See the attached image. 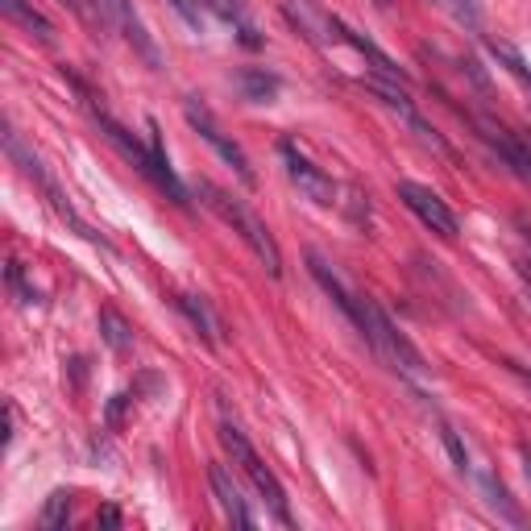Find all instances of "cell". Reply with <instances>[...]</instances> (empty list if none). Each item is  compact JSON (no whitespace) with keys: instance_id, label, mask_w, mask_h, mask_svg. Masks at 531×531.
<instances>
[{"instance_id":"cell-25","label":"cell","mask_w":531,"mask_h":531,"mask_svg":"<svg viewBox=\"0 0 531 531\" xmlns=\"http://www.w3.org/2000/svg\"><path fill=\"white\" fill-rule=\"evenodd\" d=\"M125 399H129V395H117V399H113V407H108V424H113V428H121V411H125Z\"/></svg>"},{"instance_id":"cell-18","label":"cell","mask_w":531,"mask_h":531,"mask_svg":"<svg viewBox=\"0 0 531 531\" xmlns=\"http://www.w3.org/2000/svg\"><path fill=\"white\" fill-rule=\"evenodd\" d=\"M59 5H67L83 25H88V30H100L104 21H113L108 9H104V0H59Z\"/></svg>"},{"instance_id":"cell-16","label":"cell","mask_w":531,"mask_h":531,"mask_svg":"<svg viewBox=\"0 0 531 531\" xmlns=\"http://www.w3.org/2000/svg\"><path fill=\"white\" fill-rule=\"evenodd\" d=\"M100 337L108 341L113 353H129L133 349V328L125 324V316L117 312V307H104V312H100Z\"/></svg>"},{"instance_id":"cell-9","label":"cell","mask_w":531,"mask_h":531,"mask_svg":"<svg viewBox=\"0 0 531 531\" xmlns=\"http://www.w3.org/2000/svg\"><path fill=\"white\" fill-rule=\"evenodd\" d=\"M104 9H108V17H113L117 25H121V34L129 38V46L142 54V59L158 71L162 67V54H158V46H154V38H150V30L142 25V17H137V9H133V0H104Z\"/></svg>"},{"instance_id":"cell-23","label":"cell","mask_w":531,"mask_h":531,"mask_svg":"<svg viewBox=\"0 0 531 531\" xmlns=\"http://www.w3.org/2000/svg\"><path fill=\"white\" fill-rule=\"evenodd\" d=\"M457 17L465 25H478V0H457Z\"/></svg>"},{"instance_id":"cell-12","label":"cell","mask_w":531,"mask_h":531,"mask_svg":"<svg viewBox=\"0 0 531 531\" xmlns=\"http://www.w3.org/2000/svg\"><path fill=\"white\" fill-rule=\"evenodd\" d=\"M208 9H212L220 21H225V25H233V34H237L241 46H249V50H258V46H262L258 25H254V17L245 13L241 0H208Z\"/></svg>"},{"instance_id":"cell-4","label":"cell","mask_w":531,"mask_h":531,"mask_svg":"<svg viewBox=\"0 0 531 531\" xmlns=\"http://www.w3.org/2000/svg\"><path fill=\"white\" fill-rule=\"evenodd\" d=\"M183 113H187V125L195 129V133H200L204 137V142L220 154V158H225L229 166H233V171H237V179L245 183V187H254L258 183V175H254V166H249V158H245V150L233 142V137H225V129H220L216 125V117L208 113V104H200V100H183Z\"/></svg>"},{"instance_id":"cell-5","label":"cell","mask_w":531,"mask_h":531,"mask_svg":"<svg viewBox=\"0 0 531 531\" xmlns=\"http://www.w3.org/2000/svg\"><path fill=\"white\" fill-rule=\"evenodd\" d=\"M278 154H283L287 179L299 187L303 200H312V204H320V208H328L332 200H337V187H332V179H328V175L320 171V166L291 142V137H287V142H278Z\"/></svg>"},{"instance_id":"cell-7","label":"cell","mask_w":531,"mask_h":531,"mask_svg":"<svg viewBox=\"0 0 531 531\" xmlns=\"http://www.w3.org/2000/svg\"><path fill=\"white\" fill-rule=\"evenodd\" d=\"M399 200H403L419 220H424L432 233L457 237V216H453V208L444 204L432 187H424V183H399Z\"/></svg>"},{"instance_id":"cell-2","label":"cell","mask_w":531,"mask_h":531,"mask_svg":"<svg viewBox=\"0 0 531 531\" xmlns=\"http://www.w3.org/2000/svg\"><path fill=\"white\" fill-rule=\"evenodd\" d=\"M361 307H366V328H361V337H366L370 345H374V353L386 361L390 370H399L403 378H411V382H428L432 378V370H428V361H424V353H419L403 332L390 324V316L382 312V307L370 299V295H361Z\"/></svg>"},{"instance_id":"cell-24","label":"cell","mask_w":531,"mask_h":531,"mask_svg":"<svg viewBox=\"0 0 531 531\" xmlns=\"http://www.w3.org/2000/svg\"><path fill=\"white\" fill-rule=\"evenodd\" d=\"M96 527H121V511H117V507H104V511L96 515Z\"/></svg>"},{"instance_id":"cell-19","label":"cell","mask_w":531,"mask_h":531,"mask_svg":"<svg viewBox=\"0 0 531 531\" xmlns=\"http://www.w3.org/2000/svg\"><path fill=\"white\" fill-rule=\"evenodd\" d=\"M166 5H171L179 17H183V25L187 30H195L200 34L204 30V13H200V0H166Z\"/></svg>"},{"instance_id":"cell-1","label":"cell","mask_w":531,"mask_h":531,"mask_svg":"<svg viewBox=\"0 0 531 531\" xmlns=\"http://www.w3.org/2000/svg\"><path fill=\"white\" fill-rule=\"evenodd\" d=\"M195 191H200V195H204V204H208L220 220H225V225H229V229H233V233H237L249 249H254V258L266 266V274H270V278L283 274V254H278V241L270 237V229L258 220V212H254V208L241 204L237 195H229L225 187H216V183H208V179L195 183Z\"/></svg>"},{"instance_id":"cell-21","label":"cell","mask_w":531,"mask_h":531,"mask_svg":"<svg viewBox=\"0 0 531 531\" xmlns=\"http://www.w3.org/2000/svg\"><path fill=\"white\" fill-rule=\"evenodd\" d=\"M9 287H13V295H17V303H38V295H34V287L25 283V270H21V262H9Z\"/></svg>"},{"instance_id":"cell-20","label":"cell","mask_w":531,"mask_h":531,"mask_svg":"<svg viewBox=\"0 0 531 531\" xmlns=\"http://www.w3.org/2000/svg\"><path fill=\"white\" fill-rule=\"evenodd\" d=\"M482 486H486V494H490V507H498L502 515L511 519V523H523V515L511 507V494H507V490H502V486H494L490 478H482Z\"/></svg>"},{"instance_id":"cell-27","label":"cell","mask_w":531,"mask_h":531,"mask_svg":"<svg viewBox=\"0 0 531 531\" xmlns=\"http://www.w3.org/2000/svg\"><path fill=\"white\" fill-rule=\"evenodd\" d=\"M378 5H382V9H386V5H390V0H378Z\"/></svg>"},{"instance_id":"cell-3","label":"cell","mask_w":531,"mask_h":531,"mask_svg":"<svg viewBox=\"0 0 531 531\" xmlns=\"http://www.w3.org/2000/svg\"><path fill=\"white\" fill-rule=\"evenodd\" d=\"M220 444L229 449V457H233V465H241L245 469V478L254 482V490L266 498V507H270V515L283 523V527H291V511H287V494H283V486H278V478L262 465V457L254 453V444L245 440V432L237 428V424H220Z\"/></svg>"},{"instance_id":"cell-26","label":"cell","mask_w":531,"mask_h":531,"mask_svg":"<svg viewBox=\"0 0 531 531\" xmlns=\"http://www.w3.org/2000/svg\"><path fill=\"white\" fill-rule=\"evenodd\" d=\"M523 461H527V478H531V449H527V444H523Z\"/></svg>"},{"instance_id":"cell-15","label":"cell","mask_w":531,"mask_h":531,"mask_svg":"<svg viewBox=\"0 0 531 531\" xmlns=\"http://www.w3.org/2000/svg\"><path fill=\"white\" fill-rule=\"evenodd\" d=\"M179 312L191 320V328L204 337V345H216V316H212V307L204 295H179Z\"/></svg>"},{"instance_id":"cell-13","label":"cell","mask_w":531,"mask_h":531,"mask_svg":"<svg viewBox=\"0 0 531 531\" xmlns=\"http://www.w3.org/2000/svg\"><path fill=\"white\" fill-rule=\"evenodd\" d=\"M237 92H241V100H249V104H270L274 96H278V75H270V71H258V67H245V71H237Z\"/></svg>"},{"instance_id":"cell-8","label":"cell","mask_w":531,"mask_h":531,"mask_svg":"<svg viewBox=\"0 0 531 531\" xmlns=\"http://www.w3.org/2000/svg\"><path fill=\"white\" fill-rule=\"evenodd\" d=\"M307 266H312V278H316V283H320V291L332 299V303H337L341 307V312H345V320L361 332V328H366V307H361V295H353L345 283H341V274L337 270H332L320 254H316V249H312V254H307Z\"/></svg>"},{"instance_id":"cell-11","label":"cell","mask_w":531,"mask_h":531,"mask_svg":"<svg viewBox=\"0 0 531 531\" xmlns=\"http://www.w3.org/2000/svg\"><path fill=\"white\" fill-rule=\"evenodd\" d=\"M208 482H212V494H216V502H220V511L229 515V523L233 527H258V519H254V511H249V502H245V494H241V486L233 482V473L225 469V465H208Z\"/></svg>"},{"instance_id":"cell-17","label":"cell","mask_w":531,"mask_h":531,"mask_svg":"<svg viewBox=\"0 0 531 531\" xmlns=\"http://www.w3.org/2000/svg\"><path fill=\"white\" fill-rule=\"evenodd\" d=\"M67 519H71V494H67V490H54V494L46 498V511H42L38 523H42L46 531H63Z\"/></svg>"},{"instance_id":"cell-22","label":"cell","mask_w":531,"mask_h":531,"mask_svg":"<svg viewBox=\"0 0 531 531\" xmlns=\"http://www.w3.org/2000/svg\"><path fill=\"white\" fill-rule=\"evenodd\" d=\"M440 436H444V449H449L453 465H457V469H469V457H465V449H461V440H457V432H453L449 424H444V428H440Z\"/></svg>"},{"instance_id":"cell-14","label":"cell","mask_w":531,"mask_h":531,"mask_svg":"<svg viewBox=\"0 0 531 531\" xmlns=\"http://www.w3.org/2000/svg\"><path fill=\"white\" fill-rule=\"evenodd\" d=\"M0 9H5V13L17 21L25 34H34L38 42H46V46L54 42V25H50V21H46V17L30 5V0H0Z\"/></svg>"},{"instance_id":"cell-6","label":"cell","mask_w":531,"mask_h":531,"mask_svg":"<svg viewBox=\"0 0 531 531\" xmlns=\"http://www.w3.org/2000/svg\"><path fill=\"white\" fill-rule=\"evenodd\" d=\"M283 13H287V21L295 25V30L307 42H316L320 50L332 54V46H345V38H341V17H332L328 9H320L316 0H283Z\"/></svg>"},{"instance_id":"cell-10","label":"cell","mask_w":531,"mask_h":531,"mask_svg":"<svg viewBox=\"0 0 531 531\" xmlns=\"http://www.w3.org/2000/svg\"><path fill=\"white\" fill-rule=\"evenodd\" d=\"M478 129H482V142L511 166V171L519 175V179H527L531 183V150L519 142V137L511 133V129H502V125H494L490 117H478Z\"/></svg>"}]
</instances>
